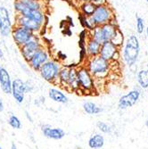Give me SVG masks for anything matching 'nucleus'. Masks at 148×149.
I'll return each instance as SVG.
<instances>
[{
	"label": "nucleus",
	"mask_w": 148,
	"mask_h": 149,
	"mask_svg": "<svg viewBox=\"0 0 148 149\" xmlns=\"http://www.w3.org/2000/svg\"><path fill=\"white\" fill-rule=\"evenodd\" d=\"M123 40H124V37H123V34H122V32L120 31V30L118 28L117 29V31H116V33H115V35H114V37L112 38V40H111V42L113 44V45H115L117 47H120L122 46V44H123Z\"/></svg>",
	"instance_id": "26"
},
{
	"label": "nucleus",
	"mask_w": 148,
	"mask_h": 149,
	"mask_svg": "<svg viewBox=\"0 0 148 149\" xmlns=\"http://www.w3.org/2000/svg\"><path fill=\"white\" fill-rule=\"evenodd\" d=\"M140 52L138 38L131 35L128 39L123 49V59L129 66H132L138 60Z\"/></svg>",
	"instance_id": "5"
},
{
	"label": "nucleus",
	"mask_w": 148,
	"mask_h": 149,
	"mask_svg": "<svg viewBox=\"0 0 148 149\" xmlns=\"http://www.w3.org/2000/svg\"><path fill=\"white\" fill-rule=\"evenodd\" d=\"M100 48H101V44L90 37L86 44V51H87L88 57H94L99 56Z\"/></svg>",
	"instance_id": "19"
},
{
	"label": "nucleus",
	"mask_w": 148,
	"mask_h": 149,
	"mask_svg": "<svg viewBox=\"0 0 148 149\" xmlns=\"http://www.w3.org/2000/svg\"><path fill=\"white\" fill-rule=\"evenodd\" d=\"M47 59H48V55L47 51L43 47H41L32 56V57L29 61V63L31 64L33 70L39 71L40 67L47 61Z\"/></svg>",
	"instance_id": "13"
},
{
	"label": "nucleus",
	"mask_w": 148,
	"mask_h": 149,
	"mask_svg": "<svg viewBox=\"0 0 148 149\" xmlns=\"http://www.w3.org/2000/svg\"><path fill=\"white\" fill-rule=\"evenodd\" d=\"M48 96L51 100L59 104H67L69 102V99L65 96V94L57 88H50L48 92Z\"/></svg>",
	"instance_id": "20"
},
{
	"label": "nucleus",
	"mask_w": 148,
	"mask_h": 149,
	"mask_svg": "<svg viewBox=\"0 0 148 149\" xmlns=\"http://www.w3.org/2000/svg\"><path fill=\"white\" fill-rule=\"evenodd\" d=\"M11 149H17V146H16V145L15 144V143H12V146H11Z\"/></svg>",
	"instance_id": "32"
},
{
	"label": "nucleus",
	"mask_w": 148,
	"mask_h": 149,
	"mask_svg": "<svg viewBox=\"0 0 148 149\" xmlns=\"http://www.w3.org/2000/svg\"><path fill=\"white\" fill-rule=\"evenodd\" d=\"M113 22L101 26H96L95 28L91 30L93 32L91 38L97 40L101 45L105 41H111L118 29L116 22L113 23Z\"/></svg>",
	"instance_id": "3"
},
{
	"label": "nucleus",
	"mask_w": 148,
	"mask_h": 149,
	"mask_svg": "<svg viewBox=\"0 0 148 149\" xmlns=\"http://www.w3.org/2000/svg\"><path fill=\"white\" fill-rule=\"evenodd\" d=\"M3 57H4V53H3V51L1 49H0V60H1Z\"/></svg>",
	"instance_id": "33"
},
{
	"label": "nucleus",
	"mask_w": 148,
	"mask_h": 149,
	"mask_svg": "<svg viewBox=\"0 0 148 149\" xmlns=\"http://www.w3.org/2000/svg\"><path fill=\"white\" fill-rule=\"evenodd\" d=\"M119 49L120 48L113 45L111 41H105L101 45L99 56L106 61L110 62L113 61L114 55L117 52H119Z\"/></svg>",
	"instance_id": "14"
},
{
	"label": "nucleus",
	"mask_w": 148,
	"mask_h": 149,
	"mask_svg": "<svg viewBox=\"0 0 148 149\" xmlns=\"http://www.w3.org/2000/svg\"><path fill=\"white\" fill-rule=\"evenodd\" d=\"M147 134H148V133H147Z\"/></svg>",
	"instance_id": "38"
},
{
	"label": "nucleus",
	"mask_w": 148,
	"mask_h": 149,
	"mask_svg": "<svg viewBox=\"0 0 148 149\" xmlns=\"http://www.w3.org/2000/svg\"><path fill=\"white\" fill-rule=\"evenodd\" d=\"M13 6L19 15H25L30 10H41L38 0H15Z\"/></svg>",
	"instance_id": "9"
},
{
	"label": "nucleus",
	"mask_w": 148,
	"mask_h": 149,
	"mask_svg": "<svg viewBox=\"0 0 148 149\" xmlns=\"http://www.w3.org/2000/svg\"><path fill=\"white\" fill-rule=\"evenodd\" d=\"M136 18H137V31L138 34H142L144 32V30H145V22H144V19L136 15Z\"/></svg>",
	"instance_id": "29"
},
{
	"label": "nucleus",
	"mask_w": 148,
	"mask_h": 149,
	"mask_svg": "<svg viewBox=\"0 0 148 149\" xmlns=\"http://www.w3.org/2000/svg\"><path fill=\"white\" fill-rule=\"evenodd\" d=\"M146 2H147V3H148V0H146Z\"/></svg>",
	"instance_id": "37"
},
{
	"label": "nucleus",
	"mask_w": 148,
	"mask_h": 149,
	"mask_svg": "<svg viewBox=\"0 0 148 149\" xmlns=\"http://www.w3.org/2000/svg\"><path fill=\"white\" fill-rule=\"evenodd\" d=\"M83 110L85 111V113H87L88 114H99L101 113L104 109L99 106H97L96 104H94L93 102H85L83 104Z\"/></svg>",
	"instance_id": "22"
},
{
	"label": "nucleus",
	"mask_w": 148,
	"mask_h": 149,
	"mask_svg": "<svg viewBox=\"0 0 148 149\" xmlns=\"http://www.w3.org/2000/svg\"><path fill=\"white\" fill-rule=\"evenodd\" d=\"M32 89V86H30L21 79H15L12 81V95L18 104H22L24 101V95Z\"/></svg>",
	"instance_id": "7"
},
{
	"label": "nucleus",
	"mask_w": 148,
	"mask_h": 149,
	"mask_svg": "<svg viewBox=\"0 0 148 149\" xmlns=\"http://www.w3.org/2000/svg\"><path fill=\"white\" fill-rule=\"evenodd\" d=\"M113 11L110 6L107 5L97 6L95 12L89 17L84 16L82 20V23L88 29L92 30L96 26H101L106 23H110L114 21Z\"/></svg>",
	"instance_id": "1"
},
{
	"label": "nucleus",
	"mask_w": 148,
	"mask_h": 149,
	"mask_svg": "<svg viewBox=\"0 0 148 149\" xmlns=\"http://www.w3.org/2000/svg\"><path fill=\"white\" fill-rule=\"evenodd\" d=\"M12 30L9 12L6 7L0 6V33L3 37H8Z\"/></svg>",
	"instance_id": "11"
},
{
	"label": "nucleus",
	"mask_w": 148,
	"mask_h": 149,
	"mask_svg": "<svg viewBox=\"0 0 148 149\" xmlns=\"http://www.w3.org/2000/svg\"><path fill=\"white\" fill-rule=\"evenodd\" d=\"M8 124L15 130H20L22 128V123L20 119L15 115H11L8 119Z\"/></svg>",
	"instance_id": "27"
},
{
	"label": "nucleus",
	"mask_w": 148,
	"mask_h": 149,
	"mask_svg": "<svg viewBox=\"0 0 148 149\" xmlns=\"http://www.w3.org/2000/svg\"><path fill=\"white\" fill-rule=\"evenodd\" d=\"M77 76L79 85V91L86 95L94 94L96 91L95 79L86 66H80L77 69Z\"/></svg>",
	"instance_id": "4"
},
{
	"label": "nucleus",
	"mask_w": 148,
	"mask_h": 149,
	"mask_svg": "<svg viewBox=\"0 0 148 149\" xmlns=\"http://www.w3.org/2000/svg\"><path fill=\"white\" fill-rule=\"evenodd\" d=\"M11 33L13 40H15L17 46H19L20 47L25 45L27 42H29L34 37V32L24 28V27L17 26V25L12 30Z\"/></svg>",
	"instance_id": "8"
},
{
	"label": "nucleus",
	"mask_w": 148,
	"mask_h": 149,
	"mask_svg": "<svg viewBox=\"0 0 148 149\" xmlns=\"http://www.w3.org/2000/svg\"><path fill=\"white\" fill-rule=\"evenodd\" d=\"M0 87L6 94H12V80L9 72L6 68H0Z\"/></svg>",
	"instance_id": "17"
},
{
	"label": "nucleus",
	"mask_w": 148,
	"mask_h": 149,
	"mask_svg": "<svg viewBox=\"0 0 148 149\" xmlns=\"http://www.w3.org/2000/svg\"><path fill=\"white\" fill-rule=\"evenodd\" d=\"M42 133L47 139L54 140H60L65 137V132L60 128H52L50 125H43L41 127Z\"/></svg>",
	"instance_id": "16"
},
{
	"label": "nucleus",
	"mask_w": 148,
	"mask_h": 149,
	"mask_svg": "<svg viewBox=\"0 0 148 149\" xmlns=\"http://www.w3.org/2000/svg\"><path fill=\"white\" fill-rule=\"evenodd\" d=\"M145 126L148 128V118H147V120H146V121H145Z\"/></svg>",
	"instance_id": "35"
},
{
	"label": "nucleus",
	"mask_w": 148,
	"mask_h": 149,
	"mask_svg": "<svg viewBox=\"0 0 148 149\" xmlns=\"http://www.w3.org/2000/svg\"><path fill=\"white\" fill-rule=\"evenodd\" d=\"M65 88L67 90L73 91V92L79 91V80L77 76V68H75V67L70 68V76Z\"/></svg>",
	"instance_id": "18"
},
{
	"label": "nucleus",
	"mask_w": 148,
	"mask_h": 149,
	"mask_svg": "<svg viewBox=\"0 0 148 149\" xmlns=\"http://www.w3.org/2000/svg\"><path fill=\"white\" fill-rule=\"evenodd\" d=\"M140 97V92L139 90L134 89L129 92L125 96H122L120 98L118 102V107L120 110H125L128 109L129 107H132L133 105H135L137 102L138 101Z\"/></svg>",
	"instance_id": "10"
},
{
	"label": "nucleus",
	"mask_w": 148,
	"mask_h": 149,
	"mask_svg": "<svg viewBox=\"0 0 148 149\" xmlns=\"http://www.w3.org/2000/svg\"><path fill=\"white\" fill-rule=\"evenodd\" d=\"M24 15L36 21L37 22L42 24V25H43L44 21H45V15H44V13H42L41 10H30Z\"/></svg>",
	"instance_id": "23"
},
{
	"label": "nucleus",
	"mask_w": 148,
	"mask_h": 149,
	"mask_svg": "<svg viewBox=\"0 0 148 149\" xmlns=\"http://www.w3.org/2000/svg\"><path fill=\"white\" fill-rule=\"evenodd\" d=\"M96 7H97V6L93 2H85L81 5V6H80V9H81L82 15L84 16L89 17L93 15V13L95 12Z\"/></svg>",
	"instance_id": "24"
},
{
	"label": "nucleus",
	"mask_w": 148,
	"mask_h": 149,
	"mask_svg": "<svg viewBox=\"0 0 148 149\" xmlns=\"http://www.w3.org/2000/svg\"><path fill=\"white\" fill-rule=\"evenodd\" d=\"M0 149H3V148H2V147H1V146H0Z\"/></svg>",
	"instance_id": "36"
},
{
	"label": "nucleus",
	"mask_w": 148,
	"mask_h": 149,
	"mask_svg": "<svg viewBox=\"0 0 148 149\" xmlns=\"http://www.w3.org/2000/svg\"><path fill=\"white\" fill-rule=\"evenodd\" d=\"M92 2L96 6H101V5H107L106 0H92Z\"/></svg>",
	"instance_id": "30"
},
{
	"label": "nucleus",
	"mask_w": 148,
	"mask_h": 149,
	"mask_svg": "<svg viewBox=\"0 0 148 149\" xmlns=\"http://www.w3.org/2000/svg\"><path fill=\"white\" fill-rule=\"evenodd\" d=\"M16 25L24 27V28L31 31L32 32L39 31L41 29V26H42V24H40L37 22L36 21L22 15H18L17 19H16Z\"/></svg>",
	"instance_id": "15"
},
{
	"label": "nucleus",
	"mask_w": 148,
	"mask_h": 149,
	"mask_svg": "<svg viewBox=\"0 0 148 149\" xmlns=\"http://www.w3.org/2000/svg\"><path fill=\"white\" fill-rule=\"evenodd\" d=\"M86 67L94 79H104L108 75L111 63L100 56H97L88 58Z\"/></svg>",
	"instance_id": "2"
},
{
	"label": "nucleus",
	"mask_w": 148,
	"mask_h": 149,
	"mask_svg": "<svg viewBox=\"0 0 148 149\" xmlns=\"http://www.w3.org/2000/svg\"><path fill=\"white\" fill-rule=\"evenodd\" d=\"M104 145V138L101 134H95L88 139V146L92 149H101Z\"/></svg>",
	"instance_id": "21"
},
{
	"label": "nucleus",
	"mask_w": 148,
	"mask_h": 149,
	"mask_svg": "<svg viewBox=\"0 0 148 149\" xmlns=\"http://www.w3.org/2000/svg\"><path fill=\"white\" fill-rule=\"evenodd\" d=\"M5 109V107H4V103L2 101V99L0 98V113H2Z\"/></svg>",
	"instance_id": "31"
},
{
	"label": "nucleus",
	"mask_w": 148,
	"mask_h": 149,
	"mask_svg": "<svg viewBox=\"0 0 148 149\" xmlns=\"http://www.w3.org/2000/svg\"><path fill=\"white\" fill-rule=\"evenodd\" d=\"M145 32H146V36H147V38H148V26H147V28H146V30H145Z\"/></svg>",
	"instance_id": "34"
},
{
	"label": "nucleus",
	"mask_w": 148,
	"mask_h": 149,
	"mask_svg": "<svg viewBox=\"0 0 148 149\" xmlns=\"http://www.w3.org/2000/svg\"><path fill=\"white\" fill-rule=\"evenodd\" d=\"M138 82L139 86L145 89L148 88V69L147 70H141L138 73Z\"/></svg>",
	"instance_id": "25"
},
{
	"label": "nucleus",
	"mask_w": 148,
	"mask_h": 149,
	"mask_svg": "<svg viewBox=\"0 0 148 149\" xmlns=\"http://www.w3.org/2000/svg\"><path fill=\"white\" fill-rule=\"evenodd\" d=\"M41 47H42V46L40 45V43L38 42L37 38L34 36L29 42H27L25 45L21 47L22 53V56H23L24 59L27 62H29L34 54Z\"/></svg>",
	"instance_id": "12"
},
{
	"label": "nucleus",
	"mask_w": 148,
	"mask_h": 149,
	"mask_svg": "<svg viewBox=\"0 0 148 149\" xmlns=\"http://www.w3.org/2000/svg\"><path fill=\"white\" fill-rule=\"evenodd\" d=\"M61 70L60 64L55 61H47L39 69L41 77L48 82L57 84L58 75Z\"/></svg>",
	"instance_id": "6"
},
{
	"label": "nucleus",
	"mask_w": 148,
	"mask_h": 149,
	"mask_svg": "<svg viewBox=\"0 0 148 149\" xmlns=\"http://www.w3.org/2000/svg\"><path fill=\"white\" fill-rule=\"evenodd\" d=\"M97 127L103 133H110L113 130L112 127L109 124L104 123V121H98L97 123Z\"/></svg>",
	"instance_id": "28"
}]
</instances>
